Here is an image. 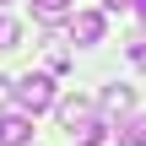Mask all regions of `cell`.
I'll return each instance as SVG.
<instances>
[{
	"instance_id": "obj_7",
	"label": "cell",
	"mask_w": 146,
	"mask_h": 146,
	"mask_svg": "<svg viewBox=\"0 0 146 146\" xmlns=\"http://www.w3.org/2000/svg\"><path fill=\"white\" fill-rule=\"evenodd\" d=\"M33 16L38 22H60V16H70V0H33Z\"/></svg>"
},
{
	"instance_id": "obj_10",
	"label": "cell",
	"mask_w": 146,
	"mask_h": 146,
	"mask_svg": "<svg viewBox=\"0 0 146 146\" xmlns=\"http://www.w3.org/2000/svg\"><path fill=\"white\" fill-rule=\"evenodd\" d=\"M16 43H22V27L5 16V27H0V49H16Z\"/></svg>"
},
{
	"instance_id": "obj_8",
	"label": "cell",
	"mask_w": 146,
	"mask_h": 146,
	"mask_svg": "<svg viewBox=\"0 0 146 146\" xmlns=\"http://www.w3.org/2000/svg\"><path fill=\"white\" fill-rule=\"evenodd\" d=\"M125 146H146V114H135L130 125H125V135H119Z\"/></svg>"
},
{
	"instance_id": "obj_5",
	"label": "cell",
	"mask_w": 146,
	"mask_h": 146,
	"mask_svg": "<svg viewBox=\"0 0 146 146\" xmlns=\"http://www.w3.org/2000/svg\"><path fill=\"white\" fill-rule=\"evenodd\" d=\"M98 108H103L108 119H114V114H130V108H135V92L114 81V87H103V98H98Z\"/></svg>"
},
{
	"instance_id": "obj_4",
	"label": "cell",
	"mask_w": 146,
	"mask_h": 146,
	"mask_svg": "<svg viewBox=\"0 0 146 146\" xmlns=\"http://www.w3.org/2000/svg\"><path fill=\"white\" fill-rule=\"evenodd\" d=\"M0 146H33V114H0Z\"/></svg>"
},
{
	"instance_id": "obj_14",
	"label": "cell",
	"mask_w": 146,
	"mask_h": 146,
	"mask_svg": "<svg viewBox=\"0 0 146 146\" xmlns=\"http://www.w3.org/2000/svg\"><path fill=\"white\" fill-rule=\"evenodd\" d=\"M130 11L141 16V27H146V0H130Z\"/></svg>"
},
{
	"instance_id": "obj_9",
	"label": "cell",
	"mask_w": 146,
	"mask_h": 146,
	"mask_svg": "<svg viewBox=\"0 0 146 146\" xmlns=\"http://www.w3.org/2000/svg\"><path fill=\"white\" fill-rule=\"evenodd\" d=\"M125 54H130V65H135V70H146V33L135 38V43H125Z\"/></svg>"
},
{
	"instance_id": "obj_15",
	"label": "cell",
	"mask_w": 146,
	"mask_h": 146,
	"mask_svg": "<svg viewBox=\"0 0 146 146\" xmlns=\"http://www.w3.org/2000/svg\"><path fill=\"white\" fill-rule=\"evenodd\" d=\"M0 27H5V16H0Z\"/></svg>"
},
{
	"instance_id": "obj_3",
	"label": "cell",
	"mask_w": 146,
	"mask_h": 146,
	"mask_svg": "<svg viewBox=\"0 0 146 146\" xmlns=\"http://www.w3.org/2000/svg\"><path fill=\"white\" fill-rule=\"evenodd\" d=\"M103 33H108V16L103 11H70V43L92 49V43H103Z\"/></svg>"
},
{
	"instance_id": "obj_13",
	"label": "cell",
	"mask_w": 146,
	"mask_h": 146,
	"mask_svg": "<svg viewBox=\"0 0 146 146\" xmlns=\"http://www.w3.org/2000/svg\"><path fill=\"white\" fill-rule=\"evenodd\" d=\"M103 11H130V0H103Z\"/></svg>"
},
{
	"instance_id": "obj_11",
	"label": "cell",
	"mask_w": 146,
	"mask_h": 146,
	"mask_svg": "<svg viewBox=\"0 0 146 146\" xmlns=\"http://www.w3.org/2000/svg\"><path fill=\"white\" fill-rule=\"evenodd\" d=\"M65 65H70V54H65L60 43H49V70H65Z\"/></svg>"
},
{
	"instance_id": "obj_16",
	"label": "cell",
	"mask_w": 146,
	"mask_h": 146,
	"mask_svg": "<svg viewBox=\"0 0 146 146\" xmlns=\"http://www.w3.org/2000/svg\"><path fill=\"white\" fill-rule=\"evenodd\" d=\"M0 5H5V0H0Z\"/></svg>"
},
{
	"instance_id": "obj_2",
	"label": "cell",
	"mask_w": 146,
	"mask_h": 146,
	"mask_svg": "<svg viewBox=\"0 0 146 146\" xmlns=\"http://www.w3.org/2000/svg\"><path fill=\"white\" fill-rule=\"evenodd\" d=\"M54 114H60V125H65L70 135H81V130L98 119V103H92L87 92H70V98H54Z\"/></svg>"
},
{
	"instance_id": "obj_1",
	"label": "cell",
	"mask_w": 146,
	"mask_h": 146,
	"mask_svg": "<svg viewBox=\"0 0 146 146\" xmlns=\"http://www.w3.org/2000/svg\"><path fill=\"white\" fill-rule=\"evenodd\" d=\"M11 98H16L22 114H43V108H54V76H22V81L11 87Z\"/></svg>"
},
{
	"instance_id": "obj_12",
	"label": "cell",
	"mask_w": 146,
	"mask_h": 146,
	"mask_svg": "<svg viewBox=\"0 0 146 146\" xmlns=\"http://www.w3.org/2000/svg\"><path fill=\"white\" fill-rule=\"evenodd\" d=\"M11 87H16V81H11V76H0V114H5V103H11Z\"/></svg>"
},
{
	"instance_id": "obj_6",
	"label": "cell",
	"mask_w": 146,
	"mask_h": 146,
	"mask_svg": "<svg viewBox=\"0 0 146 146\" xmlns=\"http://www.w3.org/2000/svg\"><path fill=\"white\" fill-rule=\"evenodd\" d=\"M76 146H119V135H114V125H108V119H92V125L76 135Z\"/></svg>"
}]
</instances>
